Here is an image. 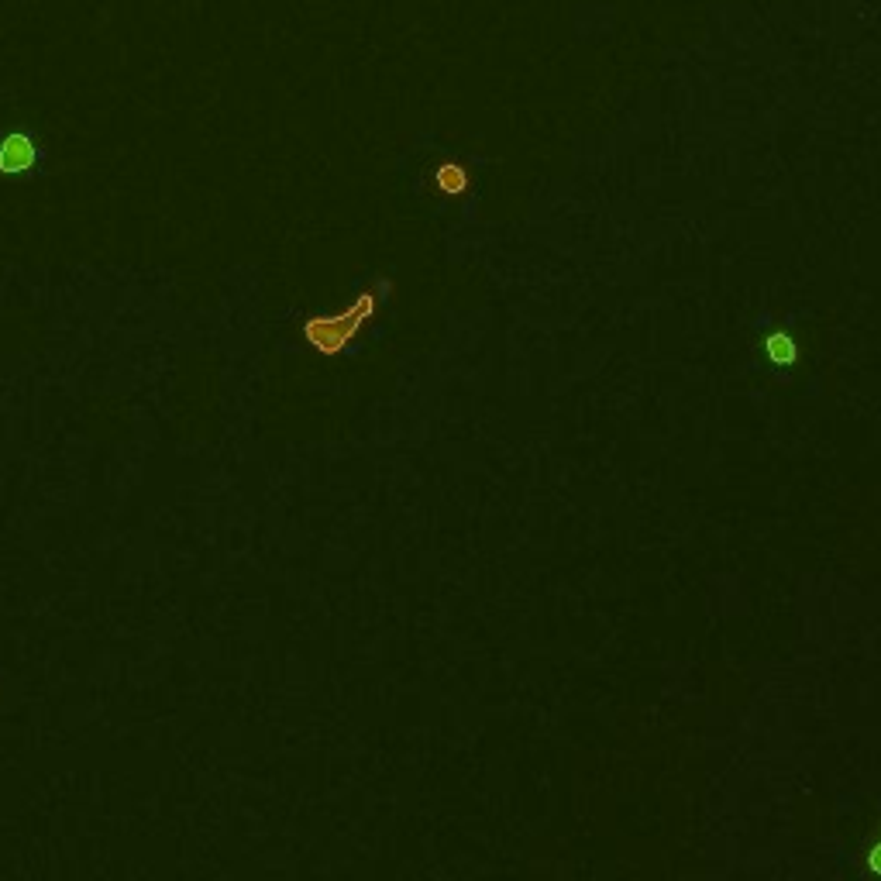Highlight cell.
I'll return each mask as SVG.
<instances>
[{
    "label": "cell",
    "mask_w": 881,
    "mask_h": 881,
    "mask_svg": "<svg viewBox=\"0 0 881 881\" xmlns=\"http://www.w3.org/2000/svg\"><path fill=\"white\" fill-rule=\"evenodd\" d=\"M868 871H875V875H881V844H875L868 851Z\"/></svg>",
    "instance_id": "5"
},
{
    "label": "cell",
    "mask_w": 881,
    "mask_h": 881,
    "mask_svg": "<svg viewBox=\"0 0 881 881\" xmlns=\"http://www.w3.org/2000/svg\"><path fill=\"white\" fill-rule=\"evenodd\" d=\"M434 183H438L441 193L458 197V193L469 190V173H465V166H458V162H444V166H438V173H434Z\"/></svg>",
    "instance_id": "4"
},
{
    "label": "cell",
    "mask_w": 881,
    "mask_h": 881,
    "mask_svg": "<svg viewBox=\"0 0 881 881\" xmlns=\"http://www.w3.org/2000/svg\"><path fill=\"white\" fill-rule=\"evenodd\" d=\"M389 290H393V286H389V279H382L376 290H365L352 303V307L341 310V314L310 317V321L303 324V338H307V345L317 348V352L327 355V358L348 352V348H352V341L358 338V327H362L372 314H376L379 303H382V296H386Z\"/></svg>",
    "instance_id": "1"
},
{
    "label": "cell",
    "mask_w": 881,
    "mask_h": 881,
    "mask_svg": "<svg viewBox=\"0 0 881 881\" xmlns=\"http://www.w3.org/2000/svg\"><path fill=\"white\" fill-rule=\"evenodd\" d=\"M764 355H768V362L778 365V369H792L795 358H799V348H795V338L789 331H771L768 338H764Z\"/></svg>",
    "instance_id": "3"
},
{
    "label": "cell",
    "mask_w": 881,
    "mask_h": 881,
    "mask_svg": "<svg viewBox=\"0 0 881 881\" xmlns=\"http://www.w3.org/2000/svg\"><path fill=\"white\" fill-rule=\"evenodd\" d=\"M35 166V145L28 135H7L0 142V173H28Z\"/></svg>",
    "instance_id": "2"
}]
</instances>
